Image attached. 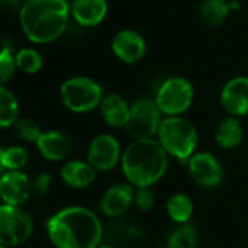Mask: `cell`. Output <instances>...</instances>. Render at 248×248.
Returning <instances> with one entry per match:
<instances>
[{
  "label": "cell",
  "instance_id": "obj_1",
  "mask_svg": "<svg viewBox=\"0 0 248 248\" xmlns=\"http://www.w3.org/2000/svg\"><path fill=\"white\" fill-rule=\"evenodd\" d=\"M46 232L57 248H97L103 228L99 217L84 206H67L46 221Z\"/></svg>",
  "mask_w": 248,
  "mask_h": 248
},
{
  "label": "cell",
  "instance_id": "obj_2",
  "mask_svg": "<svg viewBox=\"0 0 248 248\" xmlns=\"http://www.w3.org/2000/svg\"><path fill=\"white\" fill-rule=\"evenodd\" d=\"M71 4L67 0H25L19 9V26L36 45L60 39L68 28Z\"/></svg>",
  "mask_w": 248,
  "mask_h": 248
},
{
  "label": "cell",
  "instance_id": "obj_3",
  "mask_svg": "<svg viewBox=\"0 0 248 248\" xmlns=\"http://www.w3.org/2000/svg\"><path fill=\"white\" fill-rule=\"evenodd\" d=\"M121 167L135 189L153 187L167 171L169 154L157 138L134 140L122 153Z\"/></svg>",
  "mask_w": 248,
  "mask_h": 248
},
{
  "label": "cell",
  "instance_id": "obj_4",
  "mask_svg": "<svg viewBox=\"0 0 248 248\" xmlns=\"http://www.w3.org/2000/svg\"><path fill=\"white\" fill-rule=\"evenodd\" d=\"M155 138L170 157L182 163L190 160L199 141L196 126L183 116H164Z\"/></svg>",
  "mask_w": 248,
  "mask_h": 248
},
{
  "label": "cell",
  "instance_id": "obj_5",
  "mask_svg": "<svg viewBox=\"0 0 248 248\" xmlns=\"http://www.w3.org/2000/svg\"><path fill=\"white\" fill-rule=\"evenodd\" d=\"M103 97L102 86L87 76L70 77L60 86V100L62 106L74 113H89L97 109Z\"/></svg>",
  "mask_w": 248,
  "mask_h": 248
},
{
  "label": "cell",
  "instance_id": "obj_6",
  "mask_svg": "<svg viewBox=\"0 0 248 248\" xmlns=\"http://www.w3.org/2000/svg\"><path fill=\"white\" fill-rule=\"evenodd\" d=\"M195 87L192 81L182 76L166 78L155 92L154 100L163 116H183L193 103Z\"/></svg>",
  "mask_w": 248,
  "mask_h": 248
},
{
  "label": "cell",
  "instance_id": "obj_7",
  "mask_svg": "<svg viewBox=\"0 0 248 248\" xmlns=\"http://www.w3.org/2000/svg\"><path fill=\"white\" fill-rule=\"evenodd\" d=\"M163 119V113L155 100L150 97H141L131 103V115L125 131L134 140L154 138L158 134Z\"/></svg>",
  "mask_w": 248,
  "mask_h": 248
},
{
  "label": "cell",
  "instance_id": "obj_8",
  "mask_svg": "<svg viewBox=\"0 0 248 248\" xmlns=\"http://www.w3.org/2000/svg\"><path fill=\"white\" fill-rule=\"evenodd\" d=\"M33 232V221L22 206H0V244L17 247L29 240Z\"/></svg>",
  "mask_w": 248,
  "mask_h": 248
},
{
  "label": "cell",
  "instance_id": "obj_9",
  "mask_svg": "<svg viewBox=\"0 0 248 248\" xmlns=\"http://www.w3.org/2000/svg\"><path fill=\"white\" fill-rule=\"evenodd\" d=\"M119 141L110 134H100L94 137L87 150V161L97 171L113 170L122 160Z\"/></svg>",
  "mask_w": 248,
  "mask_h": 248
},
{
  "label": "cell",
  "instance_id": "obj_10",
  "mask_svg": "<svg viewBox=\"0 0 248 248\" xmlns=\"http://www.w3.org/2000/svg\"><path fill=\"white\" fill-rule=\"evenodd\" d=\"M189 174L196 185L205 189L218 187L224 180V170L219 160L206 151L195 153L187 161Z\"/></svg>",
  "mask_w": 248,
  "mask_h": 248
},
{
  "label": "cell",
  "instance_id": "obj_11",
  "mask_svg": "<svg viewBox=\"0 0 248 248\" xmlns=\"http://www.w3.org/2000/svg\"><path fill=\"white\" fill-rule=\"evenodd\" d=\"M110 49L119 61L125 64H137L147 54V42L138 31L126 28L113 35Z\"/></svg>",
  "mask_w": 248,
  "mask_h": 248
},
{
  "label": "cell",
  "instance_id": "obj_12",
  "mask_svg": "<svg viewBox=\"0 0 248 248\" xmlns=\"http://www.w3.org/2000/svg\"><path fill=\"white\" fill-rule=\"evenodd\" d=\"M33 192V185L23 171H3L0 179V196L3 205L22 206Z\"/></svg>",
  "mask_w": 248,
  "mask_h": 248
},
{
  "label": "cell",
  "instance_id": "obj_13",
  "mask_svg": "<svg viewBox=\"0 0 248 248\" xmlns=\"http://www.w3.org/2000/svg\"><path fill=\"white\" fill-rule=\"evenodd\" d=\"M221 105L230 116L248 115V76L230 78L221 90Z\"/></svg>",
  "mask_w": 248,
  "mask_h": 248
},
{
  "label": "cell",
  "instance_id": "obj_14",
  "mask_svg": "<svg viewBox=\"0 0 248 248\" xmlns=\"http://www.w3.org/2000/svg\"><path fill=\"white\" fill-rule=\"evenodd\" d=\"M39 154L48 161H62L65 160L73 148L71 137L60 129L44 131L36 142Z\"/></svg>",
  "mask_w": 248,
  "mask_h": 248
},
{
  "label": "cell",
  "instance_id": "obj_15",
  "mask_svg": "<svg viewBox=\"0 0 248 248\" xmlns=\"http://www.w3.org/2000/svg\"><path fill=\"white\" fill-rule=\"evenodd\" d=\"M135 190L132 185L119 183L106 190L100 201V212L108 218H116L125 214L134 203Z\"/></svg>",
  "mask_w": 248,
  "mask_h": 248
},
{
  "label": "cell",
  "instance_id": "obj_16",
  "mask_svg": "<svg viewBox=\"0 0 248 248\" xmlns=\"http://www.w3.org/2000/svg\"><path fill=\"white\" fill-rule=\"evenodd\" d=\"M109 12L108 0H73L71 19L83 28H96L105 22Z\"/></svg>",
  "mask_w": 248,
  "mask_h": 248
},
{
  "label": "cell",
  "instance_id": "obj_17",
  "mask_svg": "<svg viewBox=\"0 0 248 248\" xmlns=\"http://www.w3.org/2000/svg\"><path fill=\"white\" fill-rule=\"evenodd\" d=\"M100 115L103 122L110 126V128H125L129 115H131V105L128 102L116 94V93H109L103 97L100 106Z\"/></svg>",
  "mask_w": 248,
  "mask_h": 248
},
{
  "label": "cell",
  "instance_id": "obj_18",
  "mask_svg": "<svg viewBox=\"0 0 248 248\" xmlns=\"http://www.w3.org/2000/svg\"><path fill=\"white\" fill-rule=\"evenodd\" d=\"M97 170L89 161L71 160L67 161L60 171L62 182L73 189H86L96 180Z\"/></svg>",
  "mask_w": 248,
  "mask_h": 248
},
{
  "label": "cell",
  "instance_id": "obj_19",
  "mask_svg": "<svg viewBox=\"0 0 248 248\" xmlns=\"http://www.w3.org/2000/svg\"><path fill=\"white\" fill-rule=\"evenodd\" d=\"M244 137V128L240 118L228 116L219 122L215 129V142L224 150H232L238 147Z\"/></svg>",
  "mask_w": 248,
  "mask_h": 248
},
{
  "label": "cell",
  "instance_id": "obj_20",
  "mask_svg": "<svg viewBox=\"0 0 248 248\" xmlns=\"http://www.w3.org/2000/svg\"><path fill=\"white\" fill-rule=\"evenodd\" d=\"M232 12V6L227 0H203L199 7L201 19L209 26L222 25L230 13Z\"/></svg>",
  "mask_w": 248,
  "mask_h": 248
},
{
  "label": "cell",
  "instance_id": "obj_21",
  "mask_svg": "<svg viewBox=\"0 0 248 248\" xmlns=\"http://www.w3.org/2000/svg\"><path fill=\"white\" fill-rule=\"evenodd\" d=\"M166 209H167L169 218L173 222L182 225V224H189V221L193 215L195 206H193L192 199L187 195L177 193V195L170 196V199L167 201Z\"/></svg>",
  "mask_w": 248,
  "mask_h": 248
},
{
  "label": "cell",
  "instance_id": "obj_22",
  "mask_svg": "<svg viewBox=\"0 0 248 248\" xmlns=\"http://www.w3.org/2000/svg\"><path fill=\"white\" fill-rule=\"evenodd\" d=\"M19 118V103L16 96L6 86H0V126L4 129L10 128Z\"/></svg>",
  "mask_w": 248,
  "mask_h": 248
},
{
  "label": "cell",
  "instance_id": "obj_23",
  "mask_svg": "<svg viewBox=\"0 0 248 248\" xmlns=\"http://www.w3.org/2000/svg\"><path fill=\"white\" fill-rule=\"evenodd\" d=\"M17 70L23 71L25 74H36L44 67V58L41 52L32 46H23L15 52Z\"/></svg>",
  "mask_w": 248,
  "mask_h": 248
},
{
  "label": "cell",
  "instance_id": "obj_24",
  "mask_svg": "<svg viewBox=\"0 0 248 248\" xmlns=\"http://www.w3.org/2000/svg\"><path fill=\"white\" fill-rule=\"evenodd\" d=\"M28 151L23 147L13 145L3 148L0 153V164L3 171H22L28 164Z\"/></svg>",
  "mask_w": 248,
  "mask_h": 248
},
{
  "label": "cell",
  "instance_id": "obj_25",
  "mask_svg": "<svg viewBox=\"0 0 248 248\" xmlns=\"http://www.w3.org/2000/svg\"><path fill=\"white\" fill-rule=\"evenodd\" d=\"M169 248H198V232L190 224H182L170 234Z\"/></svg>",
  "mask_w": 248,
  "mask_h": 248
},
{
  "label": "cell",
  "instance_id": "obj_26",
  "mask_svg": "<svg viewBox=\"0 0 248 248\" xmlns=\"http://www.w3.org/2000/svg\"><path fill=\"white\" fill-rule=\"evenodd\" d=\"M13 129L19 140L26 141V142H35V144L38 142V140L41 138L44 132L41 126L29 118H19L16 124L13 125Z\"/></svg>",
  "mask_w": 248,
  "mask_h": 248
},
{
  "label": "cell",
  "instance_id": "obj_27",
  "mask_svg": "<svg viewBox=\"0 0 248 248\" xmlns=\"http://www.w3.org/2000/svg\"><path fill=\"white\" fill-rule=\"evenodd\" d=\"M16 70H17V65H16L15 52L9 45H4L0 52V83H1V86H6V83L15 76Z\"/></svg>",
  "mask_w": 248,
  "mask_h": 248
},
{
  "label": "cell",
  "instance_id": "obj_28",
  "mask_svg": "<svg viewBox=\"0 0 248 248\" xmlns=\"http://www.w3.org/2000/svg\"><path fill=\"white\" fill-rule=\"evenodd\" d=\"M154 203H155V195L151 190V187H138V189H135L134 205L141 212L151 211L154 208Z\"/></svg>",
  "mask_w": 248,
  "mask_h": 248
},
{
  "label": "cell",
  "instance_id": "obj_29",
  "mask_svg": "<svg viewBox=\"0 0 248 248\" xmlns=\"http://www.w3.org/2000/svg\"><path fill=\"white\" fill-rule=\"evenodd\" d=\"M51 182H52V176L48 174V173H44V174H39L35 182H32L33 185V192L39 196H44L48 193L49 187H51Z\"/></svg>",
  "mask_w": 248,
  "mask_h": 248
},
{
  "label": "cell",
  "instance_id": "obj_30",
  "mask_svg": "<svg viewBox=\"0 0 248 248\" xmlns=\"http://www.w3.org/2000/svg\"><path fill=\"white\" fill-rule=\"evenodd\" d=\"M97 248H115V247H110V246H99Z\"/></svg>",
  "mask_w": 248,
  "mask_h": 248
},
{
  "label": "cell",
  "instance_id": "obj_31",
  "mask_svg": "<svg viewBox=\"0 0 248 248\" xmlns=\"http://www.w3.org/2000/svg\"><path fill=\"white\" fill-rule=\"evenodd\" d=\"M0 248H9V247H3V246H1V247H0Z\"/></svg>",
  "mask_w": 248,
  "mask_h": 248
}]
</instances>
